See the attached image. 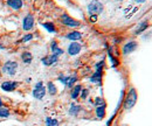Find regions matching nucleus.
Masks as SVG:
<instances>
[{"label": "nucleus", "mask_w": 152, "mask_h": 126, "mask_svg": "<svg viewBox=\"0 0 152 126\" xmlns=\"http://www.w3.org/2000/svg\"><path fill=\"white\" fill-rule=\"evenodd\" d=\"M137 98H138L137 91H136L134 88H131V89L129 90V92H128L125 99H124V104H123L124 109H125V110H130L131 108H133L134 104L137 103Z\"/></svg>", "instance_id": "obj_1"}, {"label": "nucleus", "mask_w": 152, "mask_h": 126, "mask_svg": "<svg viewBox=\"0 0 152 126\" xmlns=\"http://www.w3.org/2000/svg\"><path fill=\"white\" fill-rule=\"evenodd\" d=\"M102 11H103V5L98 0H93L88 5V12L90 15H98L102 13Z\"/></svg>", "instance_id": "obj_2"}, {"label": "nucleus", "mask_w": 152, "mask_h": 126, "mask_svg": "<svg viewBox=\"0 0 152 126\" xmlns=\"http://www.w3.org/2000/svg\"><path fill=\"white\" fill-rule=\"evenodd\" d=\"M17 69H18V63L15 61H8L4 64L2 72L6 75H10V76H13V75H15Z\"/></svg>", "instance_id": "obj_3"}, {"label": "nucleus", "mask_w": 152, "mask_h": 126, "mask_svg": "<svg viewBox=\"0 0 152 126\" xmlns=\"http://www.w3.org/2000/svg\"><path fill=\"white\" fill-rule=\"evenodd\" d=\"M61 21H62V23H63L64 26H68V27H72V28H76V27H80V26H81V22H80V21L70 18V17L67 15V14H63V15L61 17Z\"/></svg>", "instance_id": "obj_4"}, {"label": "nucleus", "mask_w": 152, "mask_h": 126, "mask_svg": "<svg viewBox=\"0 0 152 126\" xmlns=\"http://www.w3.org/2000/svg\"><path fill=\"white\" fill-rule=\"evenodd\" d=\"M46 95V88L43 87V83L42 82H39L35 85V89L33 90V97L37 98V99H42Z\"/></svg>", "instance_id": "obj_5"}, {"label": "nucleus", "mask_w": 152, "mask_h": 126, "mask_svg": "<svg viewBox=\"0 0 152 126\" xmlns=\"http://www.w3.org/2000/svg\"><path fill=\"white\" fill-rule=\"evenodd\" d=\"M34 26V17L32 14H27L22 20V28L23 31H31Z\"/></svg>", "instance_id": "obj_6"}, {"label": "nucleus", "mask_w": 152, "mask_h": 126, "mask_svg": "<svg viewBox=\"0 0 152 126\" xmlns=\"http://www.w3.org/2000/svg\"><path fill=\"white\" fill-rule=\"evenodd\" d=\"M137 47H138V44H137L136 41H130V42H128V43L124 44V47H123V54L128 55V54H130V53H132V52L136 50Z\"/></svg>", "instance_id": "obj_7"}, {"label": "nucleus", "mask_w": 152, "mask_h": 126, "mask_svg": "<svg viewBox=\"0 0 152 126\" xmlns=\"http://www.w3.org/2000/svg\"><path fill=\"white\" fill-rule=\"evenodd\" d=\"M17 88H18V83H17V82L6 81V82H4V83L1 84V89H2L4 91H7V92H10V91H14Z\"/></svg>", "instance_id": "obj_8"}, {"label": "nucleus", "mask_w": 152, "mask_h": 126, "mask_svg": "<svg viewBox=\"0 0 152 126\" xmlns=\"http://www.w3.org/2000/svg\"><path fill=\"white\" fill-rule=\"evenodd\" d=\"M82 49V46L77 42H72L68 46V54L69 55H77Z\"/></svg>", "instance_id": "obj_9"}, {"label": "nucleus", "mask_w": 152, "mask_h": 126, "mask_svg": "<svg viewBox=\"0 0 152 126\" xmlns=\"http://www.w3.org/2000/svg\"><path fill=\"white\" fill-rule=\"evenodd\" d=\"M57 60H58V56H56V55H54V54H52V55H49V56H46V57H43L41 61H42V63H43L45 66H52V64L56 63Z\"/></svg>", "instance_id": "obj_10"}, {"label": "nucleus", "mask_w": 152, "mask_h": 126, "mask_svg": "<svg viewBox=\"0 0 152 126\" xmlns=\"http://www.w3.org/2000/svg\"><path fill=\"white\" fill-rule=\"evenodd\" d=\"M6 2L13 9H20L22 7V5H23L21 0H6Z\"/></svg>", "instance_id": "obj_11"}, {"label": "nucleus", "mask_w": 152, "mask_h": 126, "mask_svg": "<svg viewBox=\"0 0 152 126\" xmlns=\"http://www.w3.org/2000/svg\"><path fill=\"white\" fill-rule=\"evenodd\" d=\"M102 71H98V70H96L94 72V75L90 77V82H93V83H97V84H101V82H102Z\"/></svg>", "instance_id": "obj_12"}, {"label": "nucleus", "mask_w": 152, "mask_h": 126, "mask_svg": "<svg viewBox=\"0 0 152 126\" xmlns=\"http://www.w3.org/2000/svg\"><path fill=\"white\" fill-rule=\"evenodd\" d=\"M68 40H72V41H77V40H81L82 39V34L77 31H74V32H70L68 33L67 36H66Z\"/></svg>", "instance_id": "obj_13"}, {"label": "nucleus", "mask_w": 152, "mask_h": 126, "mask_svg": "<svg viewBox=\"0 0 152 126\" xmlns=\"http://www.w3.org/2000/svg\"><path fill=\"white\" fill-rule=\"evenodd\" d=\"M96 116L99 119H102V118L105 117V104L99 105V106H96Z\"/></svg>", "instance_id": "obj_14"}, {"label": "nucleus", "mask_w": 152, "mask_h": 126, "mask_svg": "<svg viewBox=\"0 0 152 126\" xmlns=\"http://www.w3.org/2000/svg\"><path fill=\"white\" fill-rule=\"evenodd\" d=\"M149 27V23H148V21H143L142 23H139V26L137 27V29L134 31V34L136 35H139V34H142L146 28Z\"/></svg>", "instance_id": "obj_15"}, {"label": "nucleus", "mask_w": 152, "mask_h": 126, "mask_svg": "<svg viewBox=\"0 0 152 126\" xmlns=\"http://www.w3.org/2000/svg\"><path fill=\"white\" fill-rule=\"evenodd\" d=\"M50 48H52V52H53V54L56 55V56H60V55L63 54V50H62L61 48H58V46H57V42H55V41H53V42H52V44H50Z\"/></svg>", "instance_id": "obj_16"}, {"label": "nucleus", "mask_w": 152, "mask_h": 126, "mask_svg": "<svg viewBox=\"0 0 152 126\" xmlns=\"http://www.w3.org/2000/svg\"><path fill=\"white\" fill-rule=\"evenodd\" d=\"M21 58H22V61L25 62V63H31L32 62V60H33V55L31 54L29 52H23L22 54H21Z\"/></svg>", "instance_id": "obj_17"}, {"label": "nucleus", "mask_w": 152, "mask_h": 126, "mask_svg": "<svg viewBox=\"0 0 152 126\" xmlns=\"http://www.w3.org/2000/svg\"><path fill=\"white\" fill-rule=\"evenodd\" d=\"M81 90H82V87H81V85L74 87V89L72 91V98H73V99H77V97H78L80 93H81Z\"/></svg>", "instance_id": "obj_18"}, {"label": "nucleus", "mask_w": 152, "mask_h": 126, "mask_svg": "<svg viewBox=\"0 0 152 126\" xmlns=\"http://www.w3.org/2000/svg\"><path fill=\"white\" fill-rule=\"evenodd\" d=\"M42 26H43L49 33H55V32H56L55 26H54V23H52V22H45V23H42Z\"/></svg>", "instance_id": "obj_19"}, {"label": "nucleus", "mask_w": 152, "mask_h": 126, "mask_svg": "<svg viewBox=\"0 0 152 126\" xmlns=\"http://www.w3.org/2000/svg\"><path fill=\"white\" fill-rule=\"evenodd\" d=\"M47 88H48V92L52 95V96H54V95H56V87H55V84L53 83V82H49L48 84H47Z\"/></svg>", "instance_id": "obj_20"}, {"label": "nucleus", "mask_w": 152, "mask_h": 126, "mask_svg": "<svg viewBox=\"0 0 152 126\" xmlns=\"http://www.w3.org/2000/svg\"><path fill=\"white\" fill-rule=\"evenodd\" d=\"M10 117V110L5 106H0V118H7Z\"/></svg>", "instance_id": "obj_21"}, {"label": "nucleus", "mask_w": 152, "mask_h": 126, "mask_svg": "<svg viewBox=\"0 0 152 126\" xmlns=\"http://www.w3.org/2000/svg\"><path fill=\"white\" fill-rule=\"evenodd\" d=\"M76 81H77V76L76 75H74V76H70V77H68L67 78V87L68 88H72L73 85H74V83H75Z\"/></svg>", "instance_id": "obj_22"}, {"label": "nucleus", "mask_w": 152, "mask_h": 126, "mask_svg": "<svg viewBox=\"0 0 152 126\" xmlns=\"http://www.w3.org/2000/svg\"><path fill=\"white\" fill-rule=\"evenodd\" d=\"M81 110V106L80 105H72L70 106V110H69V113L72 116H77V112Z\"/></svg>", "instance_id": "obj_23"}, {"label": "nucleus", "mask_w": 152, "mask_h": 126, "mask_svg": "<svg viewBox=\"0 0 152 126\" xmlns=\"http://www.w3.org/2000/svg\"><path fill=\"white\" fill-rule=\"evenodd\" d=\"M108 55H109V58L111 60V64H113V67H117L118 64H119V62H118V60L117 58H115L114 56H113V54H111V50L109 49V52H108Z\"/></svg>", "instance_id": "obj_24"}, {"label": "nucleus", "mask_w": 152, "mask_h": 126, "mask_svg": "<svg viewBox=\"0 0 152 126\" xmlns=\"http://www.w3.org/2000/svg\"><path fill=\"white\" fill-rule=\"evenodd\" d=\"M47 126H58V122L56 119H52V118H47L46 119Z\"/></svg>", "instance_id": "obj_25"}, {"label": "nucleus", "mask_w": 152, "mask_h": 126, "mask_svg": "<svg viewBox=\"0 0 152 126\" xmlns=\"http://www.w3.org/2000/svg\"><path fill=\"white\" fill-rule=\"evenodd\" d=\"M32 39H33V34H27V35H25L21 39V42H28V41H31Z\"/></svg>", "instance_id": "obj_26"}, {"label": "nucleus", "mask_w": 152, "mask_h": 126, "mask_svg": "<svg viewBox=\"0 0 152 126\" xmlns=\"http://www.w3.org/2000/svg\"><path fill=\"white\" fill-rule=\"evenodd\" d=\"M103 67H104V61L102 60L101 62H98V63L96 64V70H98V71H102Z\"/></svg>", "instance_id": "obj_27"}, {"label": "nucleus", "mask_w": 152, "mask_h": 126, "mask_svg": "<svg viewBox=\"0 0 152 126\" xmlns=\"http://www.w3.org/2000/svg\"><path fill=\"white\" fill-rule=\"evenodd\" d=\"M88 93H89V90H88V89H83V90H81V97H82V99H86L87 96H88Z\"/></svg>", "instance_id": "obj_28"}, {"label": "nucleus", "mask_w": 152, "mask_h": 126, "mask_svg": "<svg viewBox=\"0 0 152 126\" xmlns=\"http://www.w3.org/2000/svg\"><path fill=\"white\" fill-rule=\"evenodd\" d=\"M95 104H96V106H99V105H103L104 102H103V99H102L101 97H97L95 101Z\"/></svg>", "instance_id": "obj_29"}, {"label": "nucleus", "mask_w": 152, "mask_h": 126, "mask_svg": "<svg viewBox=\"0 0 152 126\" xmlns=\"http://www.w3.org/2000/svg\"><path fill=\"white\" fill-rule=\"evenodd\" d=\"M67 78H68V77H66V76H63V75L58 76V81H60V82H62L64 85L67 84Z\"/></svg>", "instance_id": "obj_30"}, {"label": "nucleus", "mask_w": 152, "mask_h": 126, "mask_svg": "<svg viewBox=\"0 0 152 126\" xmlns=\"http://www.w3.org/2000/svg\"><path fill=\"white\" fill-rule=\"evenodd\" d=\"M90 21L91 22H96L97 21V15H90Z\"/></svg>", "instance_id": "obj_31"}, {"label": "nucleus", "mask_w": 152, "mask_h": 126, "mask_svg": "<svg viewBox=\"0 0 152 126\" xmlns=\"http://www.w3.org/2000/svg\"><path fill=\"white\" fill-rule=\"evenodd\" d=\"M134 1H136L137 4H142V2H144L145 0H134Z\"/></svg>", "instance_id": "obj_32"}, {"label": "nucleus", "mask_w": 152, "mask_h": 126, "mask_svg": "<svg viewBox=\"0 0 152 126\" xmlns=\"http://www.w3.org/2000/svg\"><path fill=\"white\" fill-rule=\"evenodd\" d=\"M4 48H5V47H4L2 44H0V49H4Z\"/></svg>", "instance_id": "obj_33"}, {"label": "nucleus", "mask_w": 152, "mask_h": 126, "mask_svg": "<svg viewBox=\"0 0 152 126\" xmlns=\"http://www.w3.org/2000/svg\"><path fill=\"white\" fill-rule=\"evenodd\" d=\"M0 106H2V102H1V98H0Z\"/></svg>", "instance_id": "obj_34"}, {"label": "nucleus", "mask_w": 152, "mask_h": 126, "mask_svg": "<svg viewBox=\"0 0 152 126\" xmlns=\"http://www.w3.org/2000/svg\"><path fill=\"white\" fill-rule=\"evenodd\" d=\"M118 1H122V0H118Z\"/></svg>", "instance_id": "obj_35"}, {"label": "nucleus", "mask_w": 152, "mask_h": 126, "mask_svg": "<svg viewBox=\"0 0 152 126\" xmlns=\"http://www.w3.org/2000/svg\"><path fill=\"white\" fill-rule=\"evenodd\" d=\"M123 126H128V125H123Z\"/></svg>", "instance_id": "obj_36"}]
</instances>
